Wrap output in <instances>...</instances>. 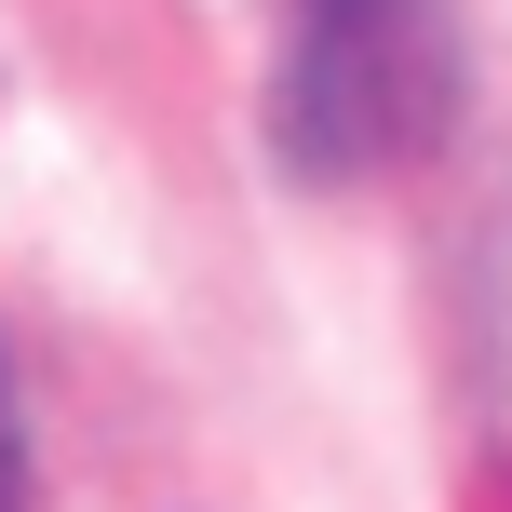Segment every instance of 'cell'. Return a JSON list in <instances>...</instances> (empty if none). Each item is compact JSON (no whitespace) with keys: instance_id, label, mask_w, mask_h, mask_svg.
<instances>
[{"instance_id":"obj_1","label":"cell","mask_w":512,"mask_h":512,"mask_svg":"<svg viewBox=\"0 0 512 512\" xmlns=\"http://www.w3.org/2000/svg\"><path fill=\"white\" fill-rule=\"evenodd\" d=\"M459 108V41L445 0H297L283 27V162L297 176H378L432 149Z\"/></svg>"},{"instance_id":"obj_2","label":"cell","mask_w":512,"mask_h":512,"mask_svg":"<svg viewBox=\"0 0 512 512\" xmlns=\"http://www.w3.org/2000/svg\"><path fill=\"white\" fill-rule=\"evenodd\" d=\"M0 512H27V432H14V364H0Z\"/></svg>"}]
</instances>
